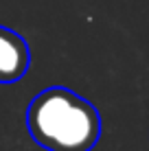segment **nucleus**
Listing matches in <instances>:
<instances>
[{
    "instance_id": "nucleus-2",
    "label": "nucleus",
    "mask_w": 149,
    "mask_h": 151,
    "mask_svg": "<svg viewBox=\"0 0 149 151\" xmlns=\"http://www.w3.org/2000/svg\"><path fill=\"white\" fill-rule=\"evenodd\" d=\"M31 66V50L20 33L0 24V83H15Z\"/></svg>"
},
{
    "instance_id": "nucleus-1",
    "label": "nucleus",
    "mask_w": 149,
    "mask_h": 151,
    "mask_svg": "<svg viewBox=\"0 0 149 151\" xmlns=\"http://www.w3.org/2000/svg\"><path fill=\"white\" fill-rule=\"evenodd\" d=\"M29 134L48 151H90L101 136L99 110L61 86L46 88L27 107Z\"/></svg>"
}]
</instances>
